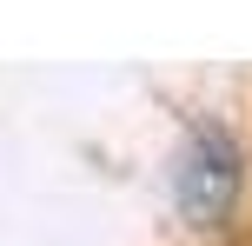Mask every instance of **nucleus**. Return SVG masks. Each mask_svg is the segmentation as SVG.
Instances as JSON below:
<instances>
[{
  "mask_svg": "<svg viewBox=\"0 0 252 246\" xmlns=\"http://www.w3.org/2000/svg\"><path fill=\"white\" fill-rule=\"evenodd\" d=\"M166 186H173V207H179L186 226H199V233L226 226L232 207H239V193H246V146H239V133L219 113H192L186 133H179V146H173Z\"/></svg>",
  "mask_w": 252,
  "mask_h": 246,
  "instance_id": "nucleus-1",
  "label": "nucleus"
}]
</instances>
